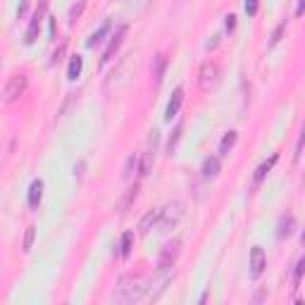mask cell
I'll list each match as a JSON object with an SVG mask.
<instances>
[{"label":"cell","instance_id":"cell-1","mask_svg":"<svg viewBox=\"0 0 305 305\" xmlns=\"http://www.w3.org/2000/svg\"><path fill=\"white\" fill-rule=\"evenodd\" d=\"M148 291H150V281L143 274H127L117 281V289H115L112 298L117 303H138Z\"/></svg>","mask_w":305,"mask_h":305},{"label":"cell","instance_id":"cell-2","mask_svg":"<svg viewBox=\"0 0 305 305\" xmlns=\"http://www.w3.org/2000/svg\"><path fill=\"white\" fill-rule=\"evenodd\" d=\"M27 86H29L27 74H14V77H10V81L2 88V103H14L17 98H22L27 93Z\"/></svg>","mask_w":305,"mask_h":305},{"label":"cell","instance_id":"cell-3","mask_svg":"<svg viewBox=\"0 0 305 305\" xmlns=\"http://www.w3.org/2000/svg\"><path fill=\"white\" fill-rule=\"evenodd\" d=\"M198 84L203 91H210V88H215L217 84H219V67L215 65V62H203L200 65V74H198Z\"/></svg>","mask_w":305,"mask_h":305},{"label":"cell","instance_id":"cell-4","mask_svg":"<svg viewBox=\"0 0 305 305\" xmlns=\"http://www.w3.org/2000/svg\"><path fill=\"white\" fill-rule=\"evenodd\" d=\"M184 217V203L179 200H172L162 208V215H160V224L162 226H174L179 219Z\"/></svg>","mask_w":305,"mask_h":305},{"label":"cell","instance_id":"cell-5","mask_svg":"<svg viewBox=\"0 0 305 305\" xmlns=\"http://www.w3.org/2000/svg\"><path fill=\"white\" fill-rule=\"evenodd\" d=\"M45 7H48V0H41L39 10L34 12V17H31V22H29V29H27V39H24V43H27V45H31V43H36V39H39L41 22H43V14H45Z\"/></svg>","mask_w":305,"mask_h":305},{"label":"cell","instance_id":"cell-6","mask_svg":"<svg viewBox=\"0 0 305 305\" xmlns=\"http://www.w3.org/2000/svg\"><path fill=\"white\" fill-rule=\"evenodd\" d=\"M179 241H172V243H167L165 248H162V253H160V260H158V269L160 272H167L170 267H174V262H176V258H179Z\"/></svg>","mask_w":305,"mask_h":305},{"label":"cell","instance_id":"cell-7","mask_svg":"<svg viewBox=\"0 0 305 305\" xmlns=\"http://www.w3.org/2000/svg\"><path fill=\"white\" fill-rule=\"evenodd\" d=\"M158 141H160V133L158 131H150V138H148V150L143 155V165H141V174H148L153 170V162H155V150H158Z\"/></svg>","mask_w":305,"mask_h":305},{"label":"cell","instance_id":"cell-8","mask_svg":"<svg viewBox=\"0 0 305 305\" xmlns=\"http://www.w3.org/2000/svg\"><path fill=\"white\" fill-rule=\"evenodd\" d=\"M265 272V251L260 246H255L251 251V277L258 279Z\"/></svg>","mask_w":305,"mask_h":305},{"label":"cell","instance_id":"cell-9","mask_svg":"<svg viewBox=\"0 0 305 305\" xmlns=\"http://www.w3.org/2000/svg\"><path fill=\"white\" fill-rule=\"evenodd\" d=\"M181 103H184V88H176V91L172 93V98H170V103H167V110H165V120L172 122L174 117L179 115Z\"/></svg>","mask_w":305,"mask_h":305},{"label":"cell","instance_id":"cell-10","mask_svg":"<svg viewBox=\"0 0 305 305\" xmlns=\"http://www.w3.org/2000/svg\"><path fill=\"white\" fill-rule=\"evenodd\" d=\"M124 34H127V27H120L117 31H115V36H112V41H110V45L105 48V53H103V57H100V65H107V62L112 60V55H115V50L120 48Z\"/></svg>","mask_w":305,"mask_h":305},{"label":"cell","instance_id":"cell-11","mask_svg":"<svg viewBox=\"0 0 305 305\" xmlns=\"http://www.w3.org/2000/svg\"><path fill=\"white\" fill-rule=\"evenodd\" d=\"M41 198H43V181H41V179H36L34 184L29 186V198H27L29 208H31V210H36V208L41 205Z\"/></svg>","mask_w":305,"mask_h":305},{"label":"cell","instance_id":"cell-12","mask_svg":"<svg viewBox=\"0 0 305 305\" xmlns=\"http://www.w3.org/2000/svg\"><path fill=\"white\" fill-rule=\"evenodd\" d=\"M160 215H162V208H155V210H148L146 215H143V219L138 222V229L143 231V234H148L153 226L160 222Z\"/></svg>","mask_w":305,"mask_h":305},{"label":"cell","instance_id":"cell-13","mask_svg":"<svg viewBox=\"0 0 305 305\" xmlns=\"http://www.w3.org/2000/svg\"><path fill=\"white\" fill-rule=\"evenodd\" d=\"M110 29H112V24H110V22H103V24H100V27H98L91 34V36H88L86 45H88V48H95L98 43H103V39H105L107 34H110Z\"/></svg>","mask_w":305,"mask_h":305},{"label":"cell","instance_id":"cell-14","mask_svg":"<svg viewBox=\"0 0 305 305\" xmlns=\"http://www.w3.org/2000/svg\"><path fill=\"white\" fill-rule=\"evenodd\" d=\"M165 69H167V57H165L162 53L155 55V65H153V79H155V86L162 84V79H165Z\"/></svg>","mask_w":305,"mask_h":305},{"label":"cell","instance_id":"cell-15","mask_svg":"<svg viewBox=\"0 0 305 305\" xmlns=\"http://www.w3.org/2000/svg\"><path fill=\"white\" fill-rule=\"evenodd\" d=\"M277 160H279V155H272V158L267 160V162H262V165H260V167L255 170V174H253V179H255V184H260V181L265 179L267 174H269V170L274 167V162H277Z\"/></svg>","mask_w":305,"mask_h":305},{"label":"cell","instance_id":"cell-16","mask_svg":"<svg viewBox=\"0 0 305 305\" xmlns=\"http://www.w3.org/2000/svg\"><path fill=\"white\" fill-rule=\"evenodd\" d=\"M217 174H219V158H205V162H203V176L213 179Z\"/></svg>","mask_w":305,"mask_h":305},{"label":"cell","instance_id":"cell-17","mask_svg":"<svg viewBox=\"0 0 305 305\" xmlns=\"http://www.w3.org/2000/svg\"><path fill=\"white\" fill-rule=\"evenodd\" d=\"M81 69H84V57L74 55V57H72V62H69V69H67V79L77 81V79H79V74H81Z\"/></svg>","mask_w":305,"mask_h":305},{"label":"cell","instance_id":"cell-18","mask_svg":"<svg viewBox=\"0 0 305 305\" xmlns=\"http://www.w3.org/2000/svg\"><path fill=\"white\" fill-rule=\"evenodd\" d=\"M236 131H229V133H224V138H222V143H219V155H229V150L236 146Z\"/></svg>","mask_w":305,"mask_h":305},{"label":"cell","instance_id":"cell-19","mask_svg":"<svg viewBox=\"0 0 305 305\" xmlns=\"http://www.w3.org/2000/svg\"><path fill=\"white\" fill-rule=\"evenodd\" d=\"M131 248H133V234L131 231H124V234H122V243H120V255L127 258V255L131 253Z\"/></svg>","mask_w":305,"mask_h":305},{"label":"cell","instance_id":"cell-20","mask_svg":"<svg viewBox=\"0 0 305 305\" xmlns=\"http://www.w3.org/2000/svg\"><path fill=\"white\" fill-rule=\"evenodd\" d=\"M136 170H138V155H129V158H127V165H124L122 176H124V179H131Z\"/></svg>","mask_w":305,"mask_h":305},{"label":"cell","instance_id":"cell-21","mask_svg":"<svg viewBox=\"0 0 305 305\" xmlns=\"http://www.w3.org/2000/svg\"><path fill=\"white\" fill-rule=\"evenodd\" d=\"M293 224H296V219H293L291 215H289V217H284V219H281V229H279V236H281V239H284V236H291V234H293Z\"/></svg>","mask_w":305,"mask_h":305},{"label":"cell","instance_id":"cell-22","mask_svg":"<svg viewBox=\"0 0 305 305\" xmlns=\"http://www.w3.org/2000/svg\"><path fill=\"white\" fill-rule=\"evenodd\" d=\"M34 239H36V226H27V234H24V243H22V251L29 253L31 246H34Z\"/></svg>","mask_w":305,"mask_h":305},{"label":"cell","instance_id":"cell-23","mask_svg":"<svg viewBox=\"0 0 305 305\" xmlns=\"http://www.w3.org/2000/svg\"><path fill=\"white\" fill-rule=\"evenodd\" d=\"M84 7H86V0H79V2H77V5H74V7L69 10V22H72V24H74V22H77V19L81 17Z\"/></svg>","mask_w":305,"mask_h":305},{"label":"cell","instance_id":"cell-24","mask_svg":"<svg viewBox=\"0 0 305 305\" xmlns=\"http://www.w3.org/2000/svg\"><path fill=\"white\" fill-rule=\"evenodd\" d=\"M179 138H181V124L174 129V133H172V138H170V143H167V153L172 155L174 153V148H176V143H179Z\"/></svg>","mask_w":305,"mask_h":305},{"label":"cell","instance_id":"cell-25","mask_svg":"<svg viewBox=\"0 0 305 305\" xmlns=\"http://www.w3.org/2000/svg\"><path fill=\"white\" fill-rule=\"evenodd\" d=\"M246 14L255 17L258 14V0H246Z\"/></svg>","mask_w":305,"mask_h":305},{"label":"cell","instance_id":"cell-26","mask_svg":"<svg viewBox=\"0 0 305 305\" xmlns=\"http://www.w3.org/2000/svg\"><path fill=\"white\" fill-rule=\"evenodd\" d=\"M284 29H286V24H279V27H277V31L272 34V41H269L272 45H277V43H279V39H281V34H284Z\"/></svg>","mask_w":305,"mask_h":305},{"label":"cell","instance_id":"cell-27","mask_svg":"<svg viewBox=\"0 0 305 305\" xmlns=\"http://www.w3.org/2000/svg\"><path fill=\"white\" fill-rule=\"evenodd\" d=\"M224 19H226V22H224L226 31H234V27H236V17H234V14H226Z\"/></svg>","mask_w":305,"mask_h":305},{"label":"cell","instance_id":"cell-28","mask_svg":"<svg viewBox=\"0 0 305 305\" xmlns=\"http://www.w3.org/2000/svg\"><path fill=\"white\" fill-rule=\"evenodd\" d=\"M303 272H305V258H301V260H298V267H296V281L303 277Z\"/></svg>","mask_w":305,"mask_h":305},{"label":"cell","instance_id":"cell-29","mask_svg":"<svg viewBox=\"0 0 305 305\" xmlns=\"http://www.w3.org/2000/svg\"><path fill=\"white\" fill-rule=\"evenodd\" d=\"M29 2H31V0H22V5H19V10H17V17H19V19H22V17L27 14V10H29Z\"/></svg>","mask_w":305,"mask_h":305},{"label":"cell","instance_id":"cell-30","mask_svg":"<svg viewBox=\"0 0 305 305\" xmlns=\"http://www.w3.org/2000/svg\"><path fill=\"white\" fill-rule=\"evenodd\" d=\"M62 53H65V45H60V48L55 50V53H53V60H50V62H53V65H57V62L62 60Z\"/></svg>","mask_w":305,"mask_h":305},{"label":"cell","instance_id":"cell-31","mask_svg":"<svg viewBox=\"0 0 305 305\" xmlns=\"http://www.w3.org/2000/svg\"><path fill=\"white\" fill-rule=\"evenodd\" d=\"M296 14H298V17H303V14H305V0H301V2H298V7H296Z\"/></svg>","mask_w":305,"mask_h":305},{"label":"cell","instance_id":"cell-32","mask_svg":"<svg viewBox=\"0 0 305 305\" xmlns=\"http://www.w3.org/2000/svg\"><path fill=\"white\" fill-rule=\"evenodd\" d=\"M303 246H305V231H303Z\"/></svg>","mask_w":305,"mask_h":305}]
</instances>
